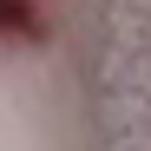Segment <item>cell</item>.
I'll return each instance as SVG.
<instances>
[{
	"label": "cell",
	"instance_id": "obj_1",
	"mask_svg": "<svg viewBox=\"0 0 151 151\" xmlns=\"http://www.w3.org/2000/svg\"><path fill=\"white\" fill-rule=\"evenodd\" d=\"M40 40H46L40 0H0V46H40Z\"/></svg>",
	"mask_w": 151,
	"mask_h": 151
}]
</instances>
